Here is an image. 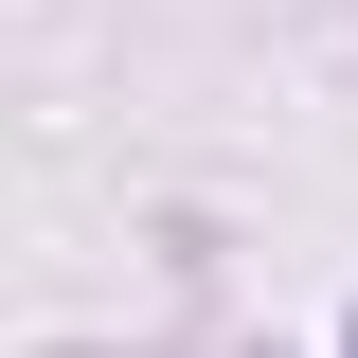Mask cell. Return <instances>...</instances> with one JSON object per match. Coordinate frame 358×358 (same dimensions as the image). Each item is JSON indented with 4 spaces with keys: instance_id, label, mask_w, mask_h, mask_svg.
Returning a JSON list of instances; mask_svg holds the SVG:
<instances>
[{
    "instance_id": "cell-1",
    "label": "cell",
    "mask_w": 358,
    "mask_h": 358,
    "mask_svg": "<svg viewBox=\"0 0 358 358\" xmlns=\"http://www.w3.org/2000/svg\"><path fill=\"white\" fill-rule=\"evenodd\" d=\"M341 358H358V341H341Z\"/></svg>"
}]
</instances>
